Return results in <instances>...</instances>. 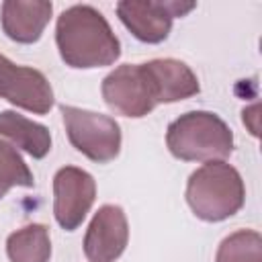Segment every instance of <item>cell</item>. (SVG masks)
Instances as JSON below:
<instances>
[{"label": "cell", "instance_id": "5", "mask_svg": "<svg viewBox=\"0 0 262 262\" xmlns=\"http://www.w3.org/2000/svg\"><path fill=\"white\" fill-rule=\"evenodd\" d=\"M102 98L111 111L141 119L158 106L151 80L143 63H123L102 80Z\"/></svg>", "mask_w": 262, "mask_h": 262}, {"label": "cell", "instance_id": "6", "mask_svg": "<svg viewBox=\"0 0 262 262\" xmlns=\"http://www.w3.org/2000/svg\"><path fill=\"white\" fill-rule=\"evenodd\" d=\"M96 199L92 174L76 166H63L53 176V215L61 229L74 231L82 225Z\"/></svg>", "mask_w": 262, "mask_h": 262}, {"label": "cell", "instance_id": "15", "mask_svg": "<svg viewBox=\"0 0 262 262\" xmlns=\"http://www.w3.org/2000/svg\"><path fill=\"white\" fill-rule=\"evenodd\" d=\"M14 186L31 188L35 186V178L16 147L0 139V199Z\"/></svg>", "mask_w": 262, "mask_h": 262}, {"label": "cell", "instance_id": "2", "mask_svg": "<svg viewBox=\"0 0 262 262\" xmlns=\"http://www.w3.org/2000/svg\"><path fill=\"white\" fill-rule=\"evenodd\" d=\"M246 201L242 174L227 162H207L196 168L186 182V203L190 211L209 223L235 215Z\"/></svg>", "mask_w": 262, "mask_h": 262}, {"label": "cell", "instance_id": "9", "mask_svg": "<svg viewBox=\"0 0 262 262\" xmlns=\"http://www.w3.org/2000/svg\"><path fill=\"white\" fill-rule=\"evenodd\" d=\"M129 223L119 205H102L84 235V254L90 262H115L127 248Z\"/></svg>", "mask_w": 262, "mask_h": 262}, {"label": "cell", "instance_id": "13", "mask_svg": "<svg viewBox=\"0 0 262 262\" xmlns=\"http://www.w3.org/2000/svg\"><path fill=\"white\" fill-rule=\"evenodd\" d=\"M6 254L10 262H49V229L43 223H31L12 231L6 239Z\"/></svg>", "mask_w": 262, "mask_h": 262}, {"label": "cell", "instance_id": "4", "mask_svg": "<svg viewBox=\"0 0 262 262\" xmlns=\"http://www.w3.org/2000/svg\"><path fill=\"white\" fill-rule=\"evenodd\" d=\"M70 143L96 164L115 160L121 151V127L119 123L94 111L61 104L59 106Z\"/></svg>", "mask_w": 262, "mask_h": 262}, {"label": "cell", "instance_id": "12", "mask_svg": "<svg viewBox=\"0 0 262 262\" xmlns=\"http://www.w3.org/2000/svg\"><path fill=\"white\" fill-rule=\"evenodd\" d=\"M0 137L12 141L14 147L27 151L35 160H41L51 149V133L45 125L35 123L16 111L0 113Z\"/></svg>", "mask_w": 262, "mask_h": 262}, {"label": "cell", "instance_id": "11", "mask_svg": "<svg viewBox=\"0 0 262 262\" xmlns=\"http://www.w3.org/2000/svg\"><path fill=\"white\" fill-rule=\"evenodd\" d=\"M143 66L151 80L158 104L160 102H178V100L199 94V90H201L196 74L180 59H172V57L149 59Z\"/></svg>", "mask_w": 262, "mask_h": 262}, {"label": "cell", "instance_id": "7", "mask_svg": "<svg viewBox=\"0 0 262 262\" xmlns=\"http://www.w3.org/2000/svg\"><path fill=\"white\" fill-rule=\"evenodd\" d=\"M194 6V2L123 0L117 4V14L135 39L143 43H162L170 35L172 20L176 16H184Z\"/></svg>", "mask_w": 262, "mask_h": 262}, {"label": "cell", "instance_id": "10", "mask_svg": "<svg viewBox=\"0 0 262 262\" xmlns=\"http://www.w3.org/2000/svg\"><path fill=\"white\" fill-rule=\"evenodd\" d=\"M53 4L45 0H6L0 6L2 31L16 43H35L51 20Z\"/></svg>", "mask_w": 262, "mask_h": 262}, {"label": "cell", "instance_id": "14", "mask_svg": "<svg viewBox=\"0 0 262 262\" xmlns=\"http://www.w3.org/2000/svg\"><path fill=\"white\" fill-rule=\"evenodd\" d=\"M215 262H262V237L254 229H239L227 235L219 248Z\"/></svg>", "mask_w": 262, "mask_h": 262}, {"label": "cell", "instance_id": "1", "mask_svg": "<svg viewBox=\"0 0 262 262\" xmlns=\"http://www.w3.org/2000/svg\"><path fill=\"white\" fill-rule=\"evenodd\" d=\"M55 43L66 66L76 70L111 66L121 55V41L111 25L88 4H74L57 16Z\"/></svg>", "mask_w": 262, "mask_h": 262}, {"label": "cell", "instance_id": "8", "mask_svg": "<svg viewBox=\"0 0 262 262\" xmlns=\"http://www.w3.org/2000/svg\"><path fill=\"white\" fill-rule=\"evenodd\" d=\"M0 98L35 115H47L55 102L53 88L43 72L16 66L0 53Z\"/></svg>", "mask_w": 262, "mask_h": 262}, {"label": "cell", "instance_id": "3", "mask_svg": "<svg viewBox=\"0 0 262 262\" xmlns=\"http://www.w3.org/2000/svg\"><path fill=\"white\" fill-rule=\"evenodd\" d=\"M166 145L182 162H219L233 151V133L219 115L190 111L168 125Z\"/></svg>", "mask_w": 262, "mask_h": 262}]
</instances>
